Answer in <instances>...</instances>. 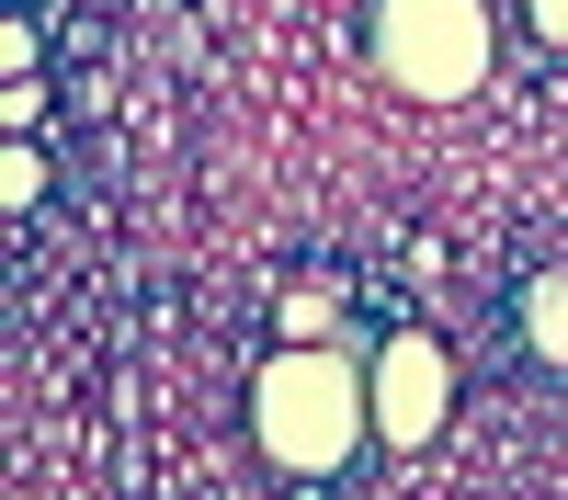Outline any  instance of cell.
<instances>
[{
	"label": "cell",
	"instance_id": "3957f363",
	"mask_svg": "<svg viewBox=\"0 0 568 500\" xmlns=\"http://www.w3.org/2000/svg\"><path fill=\"white\" fill-rule=\"evenodd\" d=\"M364 409H375V432L387 443H433L444 432V409H455V364H444V341H387L364 364Z\"/></svg>",
	"mask_w": 568,
	"mask_h": 500
},
{
	"label": "cell",
	"instance_id": "277c9868",
	"mask_svg": "<svg viewBox=\"0 0 568 500\" xmlns=\"http://www.w3.org/2000/svg\"><path fill=\"white\" fill-rule=\"evenodd\" d=\"M511 318H524V341H535L546 364H568V273H535V285L511 296Z\"/></svg>",
	"mask_w": 568,
	"mask_h": 500
},
{
	"label": "cell",
	"instance_id": "6da1fadb",
	"mask_svg": "<svg viewBox=\"0 0 568 500\" xmlns=\"http://www.w3.org/2000/svg\"><path fill=\"white\" fill-rule=\"evenodd\" d=\"M251 432H262V455H273L284 478H342L353 455H364V432H375L364 364H342V353H296V341H284L262 376H251Z\"/></svg>",
	"mask_w": 568,
	"mask_h": 500
},
{
	"label": "cell",
	"instance_id": "8992f818",
	"mask_svg": "<svg viewBox=\"0 0 568 500\" xmlns=\"http://www.w3.org/2000/svg\"><path fill=\"white\" fill-rule=\"evenodd\" d=\"M524 12H535V34H546V45H568V0H524Z\"/></svg>",
	"mask_w": 568,
	"mask_h": 500
},
{
	"label": "cell",
	"instance_id": "5b68a950",
	"mask_svg": "<svg viewBox=\"0 0 568 500\" xmlns=\"http://www.w3.org/2000/svg\"><path fill=\"white\" fill-rule=\"evenodd\" d=\"M329 318H342V296H329V285H307V296H284V341H318Z\"/></svg>",
	"mask_w": 568,
	"mask_h": 500
},
{
	"label": "cell",
	"instance_id": "7a4b0ae2",
	"mask_svg": "<svg viewBox=\"0 0 568 500\" xmlns=\"http://www.w3.org/2000/svg\"><path fill=\"white\" fill-rule=\"evenodd\" d=\"M375 69L409 103H466L489 80V12L478 0H387L375 12Z\"/></svg>",
	"mask_w": 568,
	"mask_h": 500
}]
</instances>
